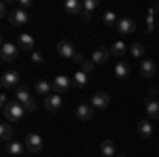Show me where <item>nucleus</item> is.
I'll list each match as a JSON object with an SVG mask.
<instances>
[{"mask_svg": "<svg viewBox=\"0 0 159 157\" xmlns=\"http://www.w3.org/2000/svg\"><path fill=\"white\" fill-rule=\"evenodd\" d=\"M64 11L68 13V15H81L83 13V2L81 0H66L64 2Z\"/></svg>", "mask_w": 159, "mask_h": 157, "instance_id": "dca6fc26", "label": "nucleus"}, {"mask_svg": "<svg viewBox=\"0 0 159 157\" xmlns=\"http://www.w3.org/2000/svg\"><path fill=\"white\" fill-rule=\"evenodd\" d=\"M129 53H132V58H144V47L140 43H134L129 47Z\"/></svg>", "mask_w": 159, "mask_h": 157, "instance_id": "cd10ccee", "label": "nucleus"}, {"mask_svg": "<svg viewBox=\"0 0 159 157\" xmlns=\"http://www.w3.org/2000/svg\"><path fill=\"white\" fill-rule=\"evenodd\" d=\"M51 89H53V83H49V81H43V79H40V81H36V83H34V91H36V94H40V96H51Z\"/></svg>", "mask_w": 159, "mask_h": 157, "instance_id": "6ab92c4d", "label": "nucleus"}, {"mask_svg": "<svg viewBox=\"0 0 159 157\" xmlns=\"http://www.w3.org/2000/svg\"><path fill=\"white\" fill-rule=\"evenodd\" d=\"M102 21H104V25H110V28H112V25H117V24H119V19H117V15H115L112 11H106V13H104V15H102Z\"/></svg>", "mask_w": 159, "mask_h": 157, "instance_id": "bb28decb", "label": "nucleus"}, {"mask_svg": "<svg viewBox=\"0 0 159 157\" xmlns=\"http://www.w3.org/2000/svg\"><path fill=\"white\" fill-rule=\"evenodd\" d=\"M74 53H76V47H74L72 40H68V38H64L57 43V55L60 58H66V60H72Z\"/></svg>", "mask_w": 159, "mask_h": 157, "instance_id": "423d86ee", "label": "nucleus"}, {"mask_svg": "<svg viewBox=\"0 0 159 157\" xmlns=\"http://www.w3.org/2000/svg\"><path fill=\"white\" fill-rule=\"evenodd\" d=\"M61 96L60 94H51V96L45 98V109L49 110V113H57V110L61 109Z\"/></svg>", "mask_w": 159, "mask_h": 157, "instance_id": "9d476101", "label": "nucleus"}, {"mask_svg": "<svg viewBox=\"0 0 159 157\" xmlns=\"http://www.w3.org/2000/svg\"><path fill=\"white\" fill-rule=\"evenodd\" d=\"M159 7H151L148 9V15H147V32L151 34L153 30H155V11H157Z\"/></svg>", "mask_w": 159, "mask_h": 157, "instance_id": "a878e982", "label": "nucleus"}, {"mask_svg": "<svg viewBox=\"0 0 159 157\" xmlns=\"http://www.w3.org/2000/svg\"><path fill=\"white\" fill-rule=\"evenodd\" d=\"M25 149H28V151H30V153H40V151H43V146H45V142H43V138H40V136H38V134H28V136H25Z\"/></svg>", "mask_w": 159, "mask_h": 157, "instance_id": "0eeeda50", "label": "nucleus"}, {"mask_svg": "<svg viewBox=\"0 0 159 157\" xmlns=\"http://www.w3.org/2000/svg\"><path fill=\"white\" fill-rule=\"evenodd\" d=\"M138 134H140L142 138H148V136L153 134V125H151V121H148V119H144V121L138 123Z\"/></svg>", "mask_w": 159, "mask_h": 157, "instance_id": "393cba45", "label": "nucleus"}, {"mask_svg": "<svg viewBox=\"0 0 159 157\" xmlns=\"http://www.w3.org/2000/svg\"><path fill=\"white\" fill-rule=\"evenodd\" d=\"M155 72H157V66H155V62H153V60H142V62H140V74H142L144 79L155 76Z\"/></svg>", "mask_w": 159, "mask_h": 157, "instance_id": "4468645a", "label": "nucleus"}, {"mask_svg": "<svg viewBox=\"0 0 159 157\" xmlns=\"http://www.w3.org/2000/svg\"><path fill=\"white\" fill-rule=\"evenodd\" d=\"M24 149H25V145H21L19 140H11V142H7V153H9V155H21Z\"/></svg>", "mask_w": 159, "mask_h": 157, "instance_id": "4be33fe9", "label": "nucleus"}, {"mask_svg": "<svg viewBox=\"0 0 159 157\" xmlns=\"http://www.w3.org/2000/svg\"><path fill=\"white\" fill-rule=\"evenodd\" d=\"M19 7H21V9H25V11H28V9H30V7H32V0H19Z\"/></svg>", "mask_w": 159, "mask_h": 157, "instance_id": "72a5a7b5", "label": "nucleus"}, {"mask_svg": "<svg viewBox=\"0 0 159 157\" xmlns=\"http://www.w3.org/2000/svg\"><path fill=\"white\" fill-rule=\"evenodd\" d=\"M72 60L76 62V64H83V62H85V55H83L81 51H76V53H74V58H72Z\"/></svg>", "mask_w": 159, "mask_h": 157, "instance_id": "7c9ffc66", "label": "nucleus"}, {"mask_svg": "<svg viewBox=\"0 0 159 157\" xmlns=\"http://www.w3.org/2000/svg\"><path fill=\"white\" fill-rule=\"evenodd\" d=\"M91 17H93V13H87V11L81 13V19H83L85 24H87V21H91Z\"/></svg>", "mask_w": 159, "mask_h": 157, "instance_id": "2f4dec72", "label": "nucleus"}, {"mask_svg": "<svg viewBox=\"0 0 159 157\" xmlns=\"http://www.w3.org/2000/svg\"><path fill=\"white\" fill-rule=\"evenodd\" d=\"M24 113L25 109L17 102V100H11L7 106H4V119H7V123H15V121H21L24 119Z\"/></svg>", "mask_w": 159, "mask_h": 157, "instance_id": "f257e3e1", "label": "nucleus"}, {"mask_svg": "<svg viewBox=\"0 0 159 157\" xmlns=\"http://www.w3.org/2000/svg\"><path fill=\"white\" fill-rule=\"evenodd\" d=\"M100 153L104 157H115V153H117L115 142H112V140H102V142H100Z\"/></svg>", "mask_w": 159, "mask_h": 157, "instance_id": "412c9836", "label": "nucleus"}, {"mask_svg": "<svg viewBox=\"0 0 159 157\" xmlns=\"http://www.w3.org/2000/svg\"><path fill=\"white\" fill-rule=\"evenodd\" d=\"M93 115H96V109H93L91 104H79V106H76V117L81 121H91Z\"/></svg>", "mask_w": 159, "mask_h": 157, "instance_id": "f8f14e48", "label": "nucleus"}, {"mask_svg": "<svg viewBox=\"0 0 159 157\" xmlns=\"http://www.w3.org/2000/svg\"><path fill=\"white\" fill-rule=\"evenodd\" d=\"M0 11H2V15H7V2H2V7H0ZM9 17V15H7Z\"/></svg>", "mask_w": 159, "mask_h": 157, "instance_id": "c9c22d12", "label": "nucleus"}, {"mask_svg": "<svg viewBox=\"0 0 159 157\" xmlns=\"http://www.w3.org/2000/svg\"><path fill=\"white\" fill-rule=\"evenodd\" d=\"M129 72H132V68H129L127 62H119V64H115V76H117V79L125 81V79L129 76Z\"/></svg>", "mask_w": 159, "mask_h": 157, "instance_id": "f3484780", "label": "nucleus"}, {"mask_svg": "<svg viewBox=\"0 0 159 157\" xmlns=\"http://www.w3.org/2000/svg\"><path fill=\"white\" fill-rule=\"evenodd\" d=\"M110 58V49L108 47H98L93 53H91V62L98 66V64H106Z\"/></svg>", "mask_w": 159, "mask_h": 157, "instance_id": "ddd939ff", "label": "nucleus"}, {"mask_svg": "<svg viewBox=\"0 0 159 157\" xmlns=\"http://www.w3.org/2000/svg\"><path fill=\"white\" fill-rule=\"evenodd\" d=\"M15 100L24 106L25 110H36V102H34V98L30 96V89L28 87H24V85H19L17 89H15Z\"/></svg>", "mask_w": 159, "mask_h": 157, "instance_id": "f03ea898", "label": "nucleus"}, {"mask_svg": "<svg viewBox=\"0 0 159 157\" xmlns=\"http://www.w3.org/2000/svg\"><path fill=\"white\" fill-rule=\"evenodd\" d=\"M70 85H72V81H70L66 74H57V76L53 79V89H55V94L68 91V89H70Z\"/></svg>", "mask_w": 159, "mask_h": 157, "instance_id": "1a4fd4ad", "label": "nucleus"}, {"mask_svg": "<svg viewBox=\"0 0 159 157\" xmlns=\"http://www.w3.org/2000/svg\"><path fill=\"white\" fill-rule=\"evenodd\" d=\"M98 0H83V11H87V13H93L96 9H98Z\"/></svg>", "mask_w": 159, "mask_h": 157, "instance_id": "c85d7f7f", "label": "nucleus"}, {"mask_svg": "<svg viewBox=\"0 0 159 157\" xmlns=\"http://www.w3.org/2000/svg\"><path fill=\"white\" fill-rule=\"evenodd\" d=\"M17 43H19V47L24 49V51H30V53H34V36L32 34H28V32H21L19 38H17Z\"/></svg>", "mask_w": 159, "mask_h": 157, "instance_id": "2eb2a0df", "label": "nucleus"}, {"mask_svg": "<svg viewBox=\"0 0 159 157\" xmlns=\"http://www.w3.org/2000/svg\"><path fill=\"white\" fill-rule=\"evenodd\" d=\"M9 21L13 25H17V28H21V25H25L30 21V13L25 11V9H21V7H17V9H13L9 13Z\"/></svg>", "mask_w": 159, "mask_h": 157, "instance_id": "20e7f679", "label": "nucleus"}, {"mask_svg": "<svg viewBox=\"0 0 159 157\" xmlns=\"http://www.w3.org/2000/svg\"><path fill=\"white\" fill-rule=\"evenodd\" d=\"M0 138H2V142L7 145V142H11V140H15V130H13L11 123H2V127H0Z\"/></svg>", "mask_w": 159, "mask_h": 157, "instance_id": "aec40b11", "label": "nucleus"}, {"mask_svg": "<svg viewBox=\"0 0 159 157\" xmlns=\"http://www.w3.org/2000/svg\"><path fill=\"white\" fill-rule=\"evenodd\" d=\"M144 109H147V113H148V117H151V119H159V100L148 98L147 104H144Z\"/></svg>", "mask_w": 159, "mask_h": 157, "instance_id": "a211bd4d", "label": "nucleus"}, {"mask_svg": "<svg viewBox=\"0 0 159 157\" xmlns=\"http://www.w3.org/2000/svg\"><path fill=\"white\" fill-rule=\"evenodd\" d=\"M0 104H2V109H4V106L9 104V98H7V91H2V94H0Z\"/></svg>", "mask_w": 159, "mask_h": 157, "instance_id": "473e14b6", "label": "nucleus"}, {"mask_svg": "<svg viewBox=\"0 0 159 157\" xmlns=\"http://www.w3.org/2000/svg\"><path fill=\"white\" fill-rule=\"evenodd\" d=\"M108 104H110V98H108V94H104V91H98V94L91 96V106L96 110L108 109Z\"/></svg>", "mask_w": 159, "mask_h": 157, "instance_id": "6e6552de", "label": "nucleus"}, {"mask_svg": "<svg viewBox=\"0 0 159 157\" xmlns=\"http://www.w3.org/2000/svg\"><path fill=\"white\" fill-rule=\"evenodd\" d=\"M81 70H83L85 74H91L93 70H96V64H93L91 60H85L83 64H81Z\"/></svg>", "mask_w": 159, "mask_h": 157, "instance_id": "c756f323", "label": "nucleus"}, {"mask_svg": "<svg viewBox=\"0 0 159 157\" xmlns=\"http://www.w3.org/2000/svg\"><path fill=\"white\" fill-rule=\"evenodd\" d=\"M19 72L17 70H7V72L2 74V79H0V85H2V89L4 91H9V89H17L19 87Z\"/></svg>", "mask_w": 159, "mask_h": 157, "instance_id": "7ed1b4c3", "label": "nucleus"}, {"mask_svg": "<svg viewBox=\"0 0 159 157\" xmlns=\"http://www.w3.org/2000/svg\"><path fill=\"white\" fill-rule=\"evenodd\" d=\"M32 60L36 62V64H43V55H40V53H36V51H34V53H32Z\"/></svg>", "mask_w": 159, "mask_h": 157, "instance_id": "f704fd0d", "label": "nucleus"}, {"mask_svg": "<svg viewBox=\"0 0 159 157\" xmlns=\"http://www.w3.org/2000/svg\"><path fill=\"white\" fill-rule=\"evenodd\" d=\"M87 79H89V74H85L83 70H76L74 76H72V85H74V87H79V89H83V87L87 85Z\"/></svg>", "mask_w": 159, "mask_h": 157, "instance_id": "5701e85b", "label": "nucleus"}, {"mask_svg": "<svg viewBox=\"0 0 159 157\" xmlns=\"http://www.w3.org/2000/svg\"><path fill=\"white\" fill-rule=\"evenodd\" d=\"M129 49H127V45L123 43V40H117V43H112V47H110V55H117V58H121V55H125Z\"/></svg>", "mask_w": 159, "mask_h": 157, "instance_id": "b1692460", "label": "nucleus"}, {"mask_svg": "<svg viewBox=\"0 0 159 157\" xmlns=\"http://www.w3.org/2000/svg\"><path fill=\"white\" fill-rule=\"evenodd\" d=\"M17 45H13V43H9V40H4L2 43V47H0V58H2V62H7V64H11V62L17 60Z\"/></svg>", "mask_w": 159, "mask_h": 157, "instance_id": "39448f33", "label": "nucleus"}, {"mask_svg": "<svg viewBox=\"0 0 159 157\" xmlns=\"http://www.w3.org/2000/svg\"><path fill=\"white\" fill-rule=\"evenodd\" d=\"M117 30H119V34H134L136 21L132 19V17H121L119 24H117Z\"/></svg>", "mask_w": 159, "mask_h": 157, "instance_id": "9b49d317", "label": "nucleus"}]
</instances>
